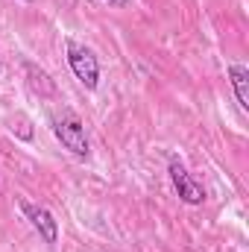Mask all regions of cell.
<instances>
[{
  "instance_id": "4",
  "label": "cell",
  "mask_w": 249,
  "mask_h": 252,
  "mask_svg": "<svg viewBox=\"0 0 249 252\" xmlns=\"http://www.w3.org/2000/svg\"><path fill=\"white\" fill-rule=\"evenodd\" d=\"M21 211H24V217L30 220V226L41 235L44 244H56V241H59V223H56V217H53L44 205H35V202L21 199Z\"/></svg>"
},
{
  "instance_id": "5",
  "label": "cell",
  "mask_w": 249,
  "mask_h": 252,
  "mask_svg": "<svg viewBox=\"0 0 249 252\" xmlns=\"http://www.w3.org/2000/svg\"><path fill=\"white\" fill-rule=\"evenodd\" d=\"M24 73H27L30 88H32L38 97H56V82L50 79V73H47L44 67H38L35 62H24Z\"/></svg>"
},
{
  "instance_id": "7",
  "label": "cell",
  "mask_w": 249,
  "mask_h": 252,
  "mask_svg": "<svg viewBox=\"0 0 249 252\" xmlns=\"http://www.w3.org/2000/svg\"><path fill=\"white\" fill-rule=\"evenodd\" d=\"M109 6H118V9H124V6H129V0H106Z\"/></svg>"
},
{
  "instance_id": "3",
  "label": "cell",
  "mask_w": 249,
  "mask_h": 252,
  "mask_svg": "<svg viewBox=\"0 0 249 252\" xmlns=\"http://www.w3.org/2000/svg\"><path fill=\"white\" fill-rule=\"evenodd\" d=\"M167 173H170V182H173V188H176V193H179L182 202H187V205H202V202H205V190H202V185L190 179L187 167L176 158V156L170 158Z\"/></svg>"
},
{
  "instance_id": "8",
  "label": "cell",
  "mask_w": 249,
  "mask_h": 252,
  "mask_svg": "<svg viewBox=\"0 0 249 252\" xmlns=\"http://www.w3.org/2000/svg\"><path fill=\"white\" fill-rule=\"evenodd\" d=\"M27 3H32V0H27Z\"/></svg>"
},
{
  "instance_id": "1",
  "label": "cell",
  "mask_w": 249,
  "mask_h": 252,
  "mask_svg": "<svg viewBox=\"0 0 249 252\" xmlns=\"http://www.w3.org/2000/svg\"><path fill=\"white\" fill-rule=\"evenodd\" d=\"M50 126H53V135L59 138L67 153H73L76 158H88L91 147H88V135H85V126L82 121L73 115V112H62V115H53L50 118Z\"/></svg>"
},
{
  "instance_id": "6",
  "label": "cell",
  "mask_w": 249,
  "mask_h": 252,
  "mask_svg": "<svg viewBox=\"0 0 249 252\" xmlns=\"http://www.w3.org/2000/svg\"><path fill=\"white\" fill-rule=\"evenodd\" d=\"M229 82H232V91H235L241 109L249 112V70L244 64H229Z\"/></svg>"
},
{
  "instance_id": "2",
  "label": "cell",
  "mask_w": 249,
  "mask_h": 252,
  "mask_svg": "<svg viewBox=\"0 0 249 252\" xmlns=\"http://www.w3.org/2000/svg\"><path fill=\"white\" fill-rule=\"evenodd\" d=\"M64 50H67V64H70L73 76H76L88 91H94L97 82H100V62H97L94 50L85 47V44H79V41H73V38H67Z\"/></svg>"
}]
</instances>
